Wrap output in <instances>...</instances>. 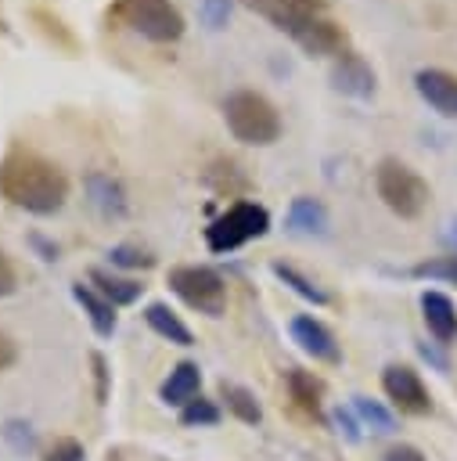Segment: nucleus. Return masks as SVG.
Listing matches in <instances>:
<instances>
[{"label":"nucleus","mask_w":457,"mask_h":461,"mask_svg":"<svg viewBox=\"0 0 457 461\" xmlns=\"http://www.w3.org/2000/svg\"><path fill=\"white\" fill-rule=\"evenodd\" d=\"M421 317H425V328L439 342H453L457 339V306H453L450 295H443V292H421Z\"/></svg>","instance_id":"nucleus-13"},{"label":"nucleus","mask_w":457,"mask_h":461,"mask_svg":"<svg viewBox=\"0 0 457 461\" xmlns=\"http://www.w3.org/2000/svg\"><path fill=\"white\" fill-rule=\"evenodd\" d=\"M169 292L184 299L191 310L209 313V317H220L227 306V285L212 267H173Z\"/></svg>","instance_id":"nucleus-6"},{"label":"nucleus","mask_w":457,"mask_h":461,"mask_svg":"<svg viewBox=\"0 0 457 461\" xmlns=\"http://www.w3.org/2000/svg\"><path fill=\"white\" fill-rule=\"evenodd\" d=\"M90 285H94L112 306H130V303H137L140 292H144L140 281L122 277V274H115V270H104V267H94V270H90Z\"/></svg>","instance_id":"nucleus-16"},{"label":"nucleus","mask_w":457,"mask_h":461,"mask_svg":"<svg viewBox=\"0 0 457 461\" xmlns=\"http://www.w3.org/2000/svg\"><path fill=\"white\" fill-rule=\"evenodd\" d=\"M381 389L403 414H428L432 411V396H428L421 375L407 364H389L381 371Z\"/></svg>","instance_id":"nucleus-7"},{"label":"nucleus","mask_w":457,"mask_h":461,"mask_svg":"<svg viewBox=\"0 0 457 461\" xmlns=\"http://www.w3.org/2000/svg\"><path fill=\"white\" fill-rule=\"evenodd\" d=\"M284 223H288V230H295V234H324V227H327V209H324L317 198L299 194V198H291Z\"/></svg>","instance_id":"nucleus-18"},{"label":"nucleus","mask_w":457,"mask_h":461,"mask_svg":"<svg viewBox=\"0 0 457 461\" xmlns=\"http://www.w3.org/2000/svg\"><path fill=\"white\" fill-rule=\"evenodd\" d=\"M374 187H378V198L403 220H414L425 212L428 205V184L399 158H381L378 169H374Z\"/></svg>","instance_id":"nucleus-4"},{"label":"nucleus","mask_w":457,"mask_h":461,"mask_svg":"<svg viewBox=\"0 0 457 461\" xmlns=\"http://www.w3.org/2000/svg\"><path fill=\"white\" fill-rule=\"evenodd\" d=\"M108 22L126 25L148 43H176L187 29L180 7L173 0H112Z\"/></svg>","instance_id":"nucleus-2"},{"label":"nucleus","mask_w":457,"mask_h":461,"mask_svg":"<svg viewBox=\"0 0 457 461\" xmlns=\"http://www.w3.org/2000/svg\"><path fill=\"white\" fill-rule=\"evenodd\" d=\"M288 331H291V342H299V349L309 353L313 360L338 364V342H335V335L327 331V324L317 321L313 313H295L291 324H288Z\"/></svg>","instance_id":"nucleus-9"},{"label":"nucleus","mask_w":457,"mask_h":461,"mask_svg":"<svg viewBox=\"0 0 457 461\" xmlns=\"http://www.w3.org/2000/svg\"><path fill=\"white\" fill-rule=\"evenodd\" d=\"M43 461H83V447L76 439H58Z\"/></svg>","instance_id":"nucleus-29"},{"label":"nucleus","mask_w":457,"mask_h":461,"mask_svg":"<svg viewBox=\"0 0 457 461\" xmlns=\"http://www.w3.org/2000/svg\"><path fill=\"white\" fill-rule=\"evenodd\" d=\"M32 18L40 22V29H43V36H50L58 47H65V50H76V36L65 29V22L58 18V14H50V11H43V7H36L32 11Z\"/></svg>","instance_id":"nucleus-26"},{"label":"nucleus","mask_w":457,"mask_h":461,"mask_svg":"<svg viewBox=\"0 0 457 461\" xmlns=\"http://www.w3.org/2000/svg\"><path fill=\"white\" fill-rule=\"evenodd\" d=\"M252 7L288 36H295L309 18L324 14V0H252Z\"/></svg>","instance_id":"nucleus-12"},{"label":"nucleus","mask_w":457,"mask_h":461,"mask_svg":"<svg viewBox=\"0 0 457 461\" xmlns=\"http://www.w3.org/2000/svg\"><path fill=\"white\" fill-rule=\"evenodd\" d=\"M270 230V212L259 202H234L227 212H220L205 227V245L209 252H234Z\"/></svg>","instance_id":"nucleus-5"},{"label":"nucleus","mask_w":457,"mask_h":461,"mask_svg":"<svg viewBox=\"0 0 457 461\" xmlns=\"http://www.w3.org/2000/svg\"><path fill=\"white\" fill-rule=\"evenodd\" d=\"M414 86L428 108H435L446 119H457V72L446 68H421L414 76Z\"/></svg>","instance_id":"nucleus-11"},{"label":"nucleus","mask_w":457,"mask_h":461,"mask_svg":"<svg viewBox=\"0 0 457 461\" xmlns=\"http://www.w3.org/2000/svg\"><path fill=\"white\" fill-rule=\"evenodd\" d=\"M273 274H277V277H281L295 295H302L306 303H313V306H327V303H331V295H327L317 281H309L306 274H299L291 263H273Z\"/></svg>","instance_id":"nucleus-22"},{"label":"nucleus","mask_w":457,"mask_h":461,"mask_svg":"<svg viewBox=\"0 0 457 461\" xmlns=\"http://www.w3.org/2000/svg\"><path fill=\"white\" fill-rule=\"evenodd\" d=\"M220 393H223V400H227V411H230L237 421H245V425H259L263 407H259V400H255V396H252L245 385L223 382V385H220Z\"/></svg>","instance_id":"nucleus-21"},{"label":"nucleus","mask_w":457,"mask_h":461,"mask_svg":"<svg viewBox=\"0 0 457 461\" xmlns=\"http://www.w3.org/2000/svg\"><path fill=\"white\" fill-rule=\"evenodd\" d=\"M86 194H90V205L108 220L126 212V194H122L119 180H112L108 173H90L86 176Z\"/></svg>","instance_id":"nucleus-17"},{"label":"nucleus","mask_w":457,"mask_h":461,"mask_svg":"<svg viewBox=\"0 0 457 461\" xmlns=\"http://www.w3.org/2000/svg\"><path fill=\"white\" fill-rule=\"evenodd\" d=\"M108 259H112V267H126V270H148V267H155V256L144 252V249H137V245H112L108 249Z\"/></svg>","instance_id":"nucleus-25"},{"label":"nucleus","mask_w":457,"mask_h":461,"mask_svg":"<svg viewBox=\"0 0 457 461\" xmlns=\"http://www.w3.org/2000/svg\"><path fill=\"white\" fill-rule=\"evenodd\" d=\"M198 389H202V367H198L194 360H180V364L169 371V378L162 382L158 396H162V403H169V407H184V403H191V400L198 396Z\"/></svg>","instance_id":"nucleus-14"},{"label":"nucleus","mask_w":457,"mask_h":461,"mask_svg":"<svg viewBox=\"0 0 457 461\" xmlns=\"http://www.w3.org/2000/svg\"><path fill=\"white\" fill-rule=\"evenodd\" d=\"M18 288V274H14V263L4 256V249H0V299L4 295H11Z\"/></svg>","instance_id":"nucleus-30"},{"label":"nucleus","mask_w":457,"mask_h":461,"mask_svg":"<svg viewBox=\"0 0 457 461\" xmlns=\"http://www.w3.org/2000/svg\"><path fill=\"white\" fill-rule=\"evenodd\" d=\"M14 360H18V346H14V339L7 331H0V371H7Z\"/></svg>","instance_id":"nucleus-31"},{"label":"nucleus","mask_w":457,"mask_h":461,"mask_svg":"<svg viewBox=\"0 0 457 461\" xmlns=\"http://www.w3.org/2000/svg\"><path fill=\"white\" fill-rule=\"evenodd\" d=\"M198 14H202V22H205L209 29H223L227 18H230V0H202Z\"/></svg>","instance_id":"nucleus-28"},{"label":"nucleus","mask_w":457,"mask_h":461,"mask_svg":"<svg viewBox=\"0 0 457 461\" xmlns=\"http://www.w3.org/2000/svg\"><path fill=\"white\" fill-rule=\"evenodd\" d=\"M331 86L345 97H356V101H367L378 86L374 79V68L356 54V50H342L338 58H331Z\"/></svg>","instance_id":"nucleus-8"},{"label":"nucleus","mask_w":457,"mask_h":461,"mask_svg":"<svg viewBox=\"0 0 457 461\" xmlns=\"http://www.w3.org/2000/svg\"><path fill=\"white\" fill-rule=\"evenodd\" d=\"M291 40H295L309 58H338V54L345 50V29H342L338 22H331V18H324V14L309 18Z\"/></svg>","instance_id":"nucleus-10"},{"label":"nucleus","mask_w":457,"mask_h":461,"mask_svg":"<svg viewBox=\"0 0 457 461\" xmlns=\"http://www.w3.org/2000/svg\"><path fill=\"white\" fill-rule=\"evenodd\" d=\"M72 295H76V303L83 306V313L90 317V324H94V331L97 335H112L115 331V324H119V317H115V306L94 288V285H83V281H76L72 285Z\"/></svg>","instance_id":"nucleus-15"},{"label":"nucleus","mask_w":457,"mask_h":461,"mask_svg":"<svg viewBox=\"0 0 457 461\" xmlns=\"http://www.w3.org/2000/svg\"><path fill=\"white\" fill-rule=\"evenodd\" d=\"M223 122L234 140L252 148H266L281 137V112L255 90H234L223 101Z\"/></svg>","instance_id":"nucleus-3"},{"label":"nucleus","mask_w":457,"mask_h":461,"mask_svg":"<svg viewBox=\"0 0 457 461\" xmlns=\"http://www.w3.org/2000/svg\"><path fill=\"white\" fill-rule=\"evenodd\" d=\"M90 364H94V375H97V400H104V396H108V385H104V382H108L104 357H101V353H94V357H90Z\"/></svg>","instance_id":"nucleus-34"},{"label":"nucleus","mask_w":457,"mask_h":461,"mask_svg":"<svg viewBox=\"0 0 457 461\" xmlns=\"http://www.w3.org/2000/svg\"><path fill=\"white\" fill-rule=\"evenodd\" d=\"M385 461H425V454H421L417 447H407V443H399V447H392V450L385 454Z\"/></svg>","instance_id":"nucleus-33"},{"label":"nucleus","mask_w":457,"mask_h":461,"mask_svg":"<svg viewBox=\"0 0 457 461\" xmlns=\"http://www.w3.org/2000/svg\"><path fill=\"white\" fill-rule=\"evenodd\" d=\"M144 321H148V328H151L155 335H162V339L173 342V346H191V342H194L191 328H187L166 303H148V306H144Z\"/></svg>","instance_id":"nucleus-19"},{"label":"nucleus","mask_w":457,"mask_h":461,"mask_svg":"<svg viewBox=\"0 0 457 461\" xmlns=\"http://www.w3.org/2000/svg\"><path fill=\"white\" fill-rule=\"evenodd\" d=\"M288 393H291V400H295V407H302L306 414H313V418H320V396H324V385H320V378L317 375H309V371H288Z\"/></svg>","instance_id":"nucleus-20"},{"label":"nucleus","mask_w":457,"mask_h":461,"mask_svg":"<svg viewBox=\"0 0 457 461\" xmlns=\"http://www.w3.org/2000/svg\"><path fill=\"white\" fill-rule=\"evenodd\" d=\"M0 198H7L14 209L50 216L68 198V176L54 158L14 144L0 158Z\"/></svg>","instance_id":"nucleus-1"},{"label":"nucleus","mask_w":457,"mask_h":461,"mask_svg":"<svg viewBox=\"0 0 457 461\" xmlns=\"http://www.w3.org/2000/svg\"><path fill=\"white\" fill-rule=\"evenodd\" d=\"M216 421H220V407L205 396H194L191 403L180 407V425H187V429H202V425H216Z\"/></svg>","instance_id":"nucleus-23"},{"label":"nucleus","mask_w":457,"mask_h":461,"mask_svg":"<svg viewBox=\"0 0 457 461\" xmlns=\"http://www.w3.org/2000/svg\"><path fill=\"white\" fill-rule=\"evenodd\" d=\"M353 411L371 425V429H378V432H392L396 429V421H392V414L378 403V400H367V396H353Z\"/></svg>","instance_id":"nucleus-24"},{"label":"nucleus","mask_w":457,"mask_h":461,"mask_svg":"<svg viewBox=\"0 0 457 461\" xmlns=\"http://www.w3.org/2000/svg\"><path fill=\"white\" fill-rule=\"evenodd\" d=\"M18 429H22L18 421H7L4 436H7V439H11L14 447H18V450H29V447H32V432H29V429H25V432H18Z\"/></svg>","instance_id":"nucleus-32"},{"label":"nucleus","mask_w":457,"mask_h":461,"mask_svg":"<svg viewBox=\"0 0 457 461\" xmlns=\"http://www.w3.org/2000/svg\"><path fill=\"white\" fill-rule=\"evenodd\" d=\"M414 274H417V277H435V281L457 285V256H439V259L417 263V267H414Z\"/></svg>","instance_id":"nucleus-27"}]
</instances>
